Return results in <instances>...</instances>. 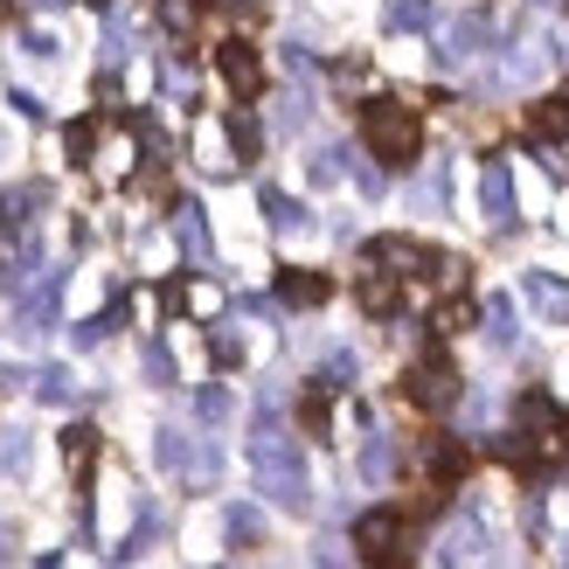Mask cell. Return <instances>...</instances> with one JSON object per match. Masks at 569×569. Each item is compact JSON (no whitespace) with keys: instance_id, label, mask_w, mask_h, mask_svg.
<instances>
[{"instance_id":"8","label":"cell","mask_w":569,"mask_h":569,"mask_svg":"<svg viewBox=\"0 0 569 569\" xmlns=\"http://www.w3.org/2000/svg\"><path fill=\"white\" fill-rule=\"evenodd\" d=\"M396 284H403V278L368 271V278H361V306H368V312H396Z\"/></svg>"},{"instance_id":"10","label":"cell","mask_w":569,"mask_h":569,"mask_svg":"<svg viewBox=\"0 0 569 569\" xmlns=\"http://www.w3.org/2000/svg\"><path fill=\"white\" fill-rule=\"evenodd\" d=\"M63 451H70V472H83V466L98 459V431H91V423H77V431L63 438Z\"/></svg>"},{"instance_id":"4","label":"cell","mask_w":569,"mask_h":569,"mask_svg":"<svg viewBox=\"0 0 569 569\" xmlns=\"http://www.w3.org/2000/svg\"><path fill=\"white\" fill-rule=\"evenodd\" d=\"M368 264L389 271V278H423V264H438V258L417 237H376V243H368Z\"/></svg>"},{"instance_id":"3","label":"cell","mask_w":569,"mask_h":569,"mask_svg":"<svg viewBox=\"0 0 569 569\" xmlns=\"http://www.w3.org/2000/svg\"><path fill=\"white\" fill-rule=\"evenodd\" d=\"M403 396H410L417 410H445L451 396H459V376H451V361H445V355H423V361H410Z\"/></svg>"},{"instance_id":"6","label":"cell","mask_w":569,"mask_h":569,"mask_svg":"<svg viewBox=\"0 0 569 569\" xmlns=\"http://www.w3.org/2000/svg\"><path fill=\"white\" fill-rule=\"evenodd\" d=\"M528 139H542V147H562V139H569V98L556 91V98H535L528 104Z\"/></svg>"},{"instance_id":"5","label":"cell","mask_w":569,"mask_h":569,"mask_svg":"<svg viewBox=\"0 0 569 569\" xmlns=\"http://www.w3.org/2000/svg\"><path fill=\"white\" fill-rule=\"evenodd\" d=\"M355 542H361V556H368V562L396 556V542H403V515H396V507H376V515H361Z\"/></svg>"},{"instance_id":"12","label":"cell","mask_w":569,"mask_h":569,"mask_svg":"<svg viewBox=\"0 0 569 569\" xmlns=\"http://www.w3.org/2000/svg\"><path fill=\"white\" fill-rule=\"evenodd\" d=\"M63 147H70V160L98 153V126H91V119H83V126H70V132H63Z\"/></svg>"},{"instance_id":"11","label":"cell","mask_w":569,"mask_h":569,"mask_svg":"<svg viewBox=\"0 0 569 569\" xmlns=\"http://www.w3.org/2000/svg\"><path fill=\"white\" fill-rule=\"evenodd\" d=\"M459 327H472V299H445L438 306V333H459Z\"/></svg>"},{"instance_id":"14","label":"cell","mask_w":569,"mask_h":569,"mask_svg":"<svg viewBox=\"0 0 569 569\" xmlns=\"http://www.w3.org/2000/svg\"><path fill=\"white\" fill-rule=\"evenodd\" d=\"M299 417L312 423V431H327V396H320V389H312V396H306V403H299Z\"/></svg>"},{"instance_id":"16","label":"cell","mask_w":569,"mask_h":569,"mask_svg":"<svg viewBox=\"0 0 569 569\" xmlns=\"http://www.w3.org/2000/svg\"><path fill=\"white\" fill-rule=\"evenodd\" d=\"M376 569H410V562H403V556H382V562H376Z\"/></svg>"},{"instance_id":"13","label":"cell","mask_w":569,"mask_h":569,"mask_svg":"<svg viewBox=\"0 0 569 569\" xmlns=\"http://www.w3.org/2000/svg\"><path fill=\"white\" fill-rule=\"evenodd\" d=\"M230 139H237V153H258V126H250L243 111H237V119H230Z\"/></svg>"},{"instance_id":"9","label":"cell","mask_w":569,"mask_h":569,"mask_svg":"<svg viewBox=\"0 0 569 569\" xmlns=\"http://www.w3.org/2000/svg\"><path fill=\"white\" fill-rule=\"evenodd\" d=\"M202 8H209V0H160V21L174 28V36H188V28L202 21Z\"/></svg>"},{"instance_id":"1","label":"cell","mask_w":569,"mask_h":569,"mask_svg":"<svg viewBox=\"0 0 569 569\" xmlns=\"http://www.w3.org/2000/svg\"><path fill=\"white\" fill-rule=\"evenodd\" d=\"M361 139H368V153H376L382 167H410L423 153L417 104H403V98H368L361 104Z\"/></svg>"},{"instance_id":"2","label":"cell","mask_w":569,"mask_h":569,"mask_svg":"<svg viewBox=\"0 0 569 569\" xmlns=\"http://www.w3.org/2000/svg\"><path fill=\"white\" fill-rule=\"evenodd\" d=\"M216 70H222V83H230L237 104H250V98L264 91V56H258V42H243V36L216 42Z\"/></svg>"},{"instance_id":"18","label":"cell","mask_w":569,"mask_h":569,"mask_svg":"<svg viewBox=\"0 0 569 569\" xmlns=\"http://www.w3.org/2000/svg\"><path fill=\"white\" fill-rule=\"evenodd\" d=\"M83 8H104V0H83Z\"/></svg>"},{"instance_id":"17","label":"cell","mask_w":569,"mask_h":569,"mask_svg":"<svg viewBox=\"0 0 569 569\" xmlns=\"http://www.w3.org/2000/svg\"><path fill=\"white\" fill-rule=\"evenodd\" d=\"M8 14H14V0H0V21H8Z\"/></svg>"},{"instance_id":"7","label":"cell","mask_w":569,"mask_h":569,"mask_svg":"<svg viewBox=\"0 0 569 569\" xmlns=\"http://www.w3.org/2000/svg\"><path fill=\"white\" fill-rule=\"evenodd\" d=\"M278 299L284 306H327L333 299V278L327 271H284L278 278Z\"/></svg>"},{"instance_id":"15","label":"cell","mask_w":569,"mask_h":569,"mask_svg":"<svg viewBox=\"0 0 569 569\" xmlns=\"http://www.w3.org/2000/svg\"><path fill=\"white\" fill-rule=\"evenodd\" d=\"M216 14H258V0H209Z\"/></svg>"}]
</instances>
